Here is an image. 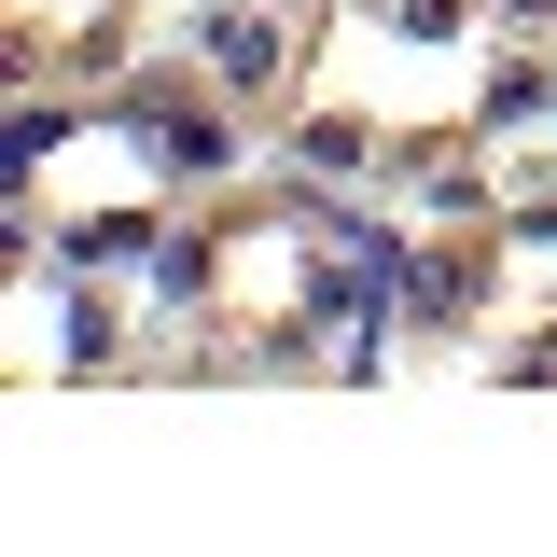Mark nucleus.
<instances>
[{
	"mask_svg": "<svg viewBox=\"0 0 557 557\" xmlns=\"http://www.w3.org/2000/svg\"><path fill=\"white\" fill-rule=\"evenodd\" d=\"M405 307H418V321H460V307H474V278H460V265H432V251H418V265H405Z\"/></svg>",
	"mask_w": 557,
	"mask_h": 557,
	"instance_id": "3",
	"label": "nucleus"
},
{
	"mask_svg": "<svg viewBox=\"0 0 557 557\" xmlns=\"http://www.w3.org/2000/svg\"><path fill=\"white\" fill-rule=\"evenodd\" d=\"M544 112V70H487V126H530Z\"/></svg>",
	"mask_w": 557,
	"mask_h": 557,
	"instance_id": "4",
	"label": "nucleus"
},
{
	"mask_svg": "<svg viewBox=\"0 0 557 557\" xmlns=\"http://www.w3.org/2000/svg\"><path fill=\"white\" fill-rule=\"evenodd\" d=\"M139 265H153V293H168V307H196V293H209V251H196V237H153Z\"/></svg>",
	"mask_w": 557,
	"mask_h": 557,
	"instance_id": "2",
	"label": "nucleus"
},
{
	"mask_svg": "<svg viewBox=\"0 0 557 557\" xmlns=\"http://www.w3.org/2000/svg\"><path fill=\"white\" fill-rule=\"evenodd\" d=\"M487 14H516V28H530V14H557V0H487Z\"/></svg>",
	"mask_w": 557,
	"mask_h": 557,
	"instance_id": "5",
	"label": "nucleus"
},
{
	"mask_svg": "<svg viewBox=\"0 0 557 557\" xmlns=\"http://www.w3.org/2000/svg\"><path fill=\"white\" fill-rule=\"evenodd\" d=\"M278 70H293V28H265L251 0H223V28H209V84L251 98V84H278Z\"/></svg>",
	"mask_w": 557,
	"mask_h": 557,
	"instance_id": "1",
	"label": "nucleus"
}]
</instances>
